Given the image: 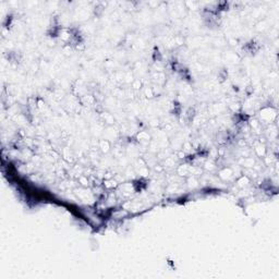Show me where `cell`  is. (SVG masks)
Wrapping results in <instances>:
<instances>
[{
	"mask_svg": "<svg viewBox=\"0 0 279 279\" xmlns=\"http://www.w3.org/2000/svg\"><path fill=\"white\" fill-rule=\"evenodd\" d=\"M276 110H274L270 107H266L263 108V109L259 111V119L261 121H263L264 123H267V124H272V121L276 119Z\"/></svg>",
	"mask_w": 279,
	"mask_h": 279,
	"instance_id": "cell-1",
	"label": "cell"
},
{
	"mask_svg": "<svg viewBox=\"0 0 279 279\" xmlns=\"http://www.w3.org/2000/svg\"><path fill=\"white\" fill-rule=\"evenodd\" d=\"M104 136H105L106 140H108V141H116L117 138H118L119 136V131L118 130H116L114 127H111V125H109V127L106 128V131L104 130Z\"/></svg>",
	"mask_w": 279,
	"mask_h": 279,
	"instance_id": "cell-2",
	"label": "cell"
},
{
	"mask_svg": "<svg viewBox=\"0 0 279 279\" xmlns=\"http://www.w3.org/2000/svg\"><path fill=\"white\" fill-rule=\"evenodd\" d=\"M136 140L141 144H150L151 143V135L146 131H140L136 134Z\"/></svg>",
	"mask_w": 279,
	"mask_h": 279,
	"instance_id": "cell-3",
	"label": "cell"
},
{
	"mask_svg": "<svg viewBox=\"0 0 279 279\" xmlns=\"http://www.w3.org/2000/svg\"><path fill=\"white\" fill-rule=\"evenodd\" d=\"M218 176L223 180H229L233 177V170L231 168H223V169L219 170Z\"/></svg>",
	"mask_w": 279,
	"mask_h": 279,
	"instance_id": "cell-4",
	"label": "cell"
},
{
	"mask_svg": "<svg viewBox=\"0 0 279 279\" xmlns=\"http://www.w3.org/2000/svg\"><path fill=\"white\" fill-rule=\"evenodd\" d=\"M239 164L245 168H253L254 167V159L251 158V157H242L240 159Z\"/></svg>",
	"mask_w": 279,
	"mask_h": 279,
	"instance_id": "cell-5",
	"label": "cell"
},
{
	"mask_svg": "<svg viewBox=\"0 0 279 279\" xmlns=\"http://www.w3.org/2000/svg\"><path fill=\"white\" fill-rule=\"evenodd\" d=\"M98 146L103 153H108L110 151V142L106 138H103L98 142Z\"/></svg>",
	"mask_w": 279,
	"mask_h": 279,
	"instance_id": "cell-6",
	"label": "cell"
},
{
	"mask_svg": "<svg viewBox=\"0 0 279 279\" xmlns=\"http://www.w3.org/2000/svg\"><path fill=\"white\" fill-rule=\"evenodd\" d=\"M255 153H256V155L259 157H264L266 154V146L265 144H262V143H259L255 145Z\"/></svg>",
	"mask_w": 279,
	"mask_h": 279,
	"instance_id": "cell-7",
	"label": "cell"
},
{
	"mask_svg": "<svg viewBox=\"0 0 279 279\" xmlns=\"http://www.w3.org/2000/svg\"><path fill=\"white\" fill-rule=\"evenodd\" d=\"M152 78L157 84H163V83L166 82V80H165L166 76L163 72H155V73L152 75Z\"/></svg>",
	"mask_w": 279,
	"mask_h": 279,
	"instance_id": "cell-8",
	"label": "cell"
},
{
	"mask_svg": "<svg viewBox=\"0 0 279 279\" xmlns=\"http://www.w3.org/2000/svg\"><path fill=\"white\" fill-rule=\"evenodd\" d=\"M118 181L115 180L114 178L111 179H107V180H105V182H104V185H105V188L106 189H114V188H117L118 187Z\"/></svg>",
	"mask_w": 279,
	"mask_h": 279,
	"instance_id": "cell-9",
	"label": "cell"
},
{
	"mask_svg": "<svg viewBox=\"0 0 279 279\" xmlns=\"http://www.w3.org/2000/svg\"><path fill=\"white\" fill-rule=\"evenodd\" d=\"M101 117H103L104 121H105L106 123H108V124H109V125H111V124H114V123H115V119H114V117H112L111 115L109 114V112H103Z\"/></svg>",
	"mask_w": 279,
	"mask_h": 279,
	"instance_id": "cell-10",
	"label": "cell"
},
{
	"mask_svg": "<svg viewBox=\"0 0 279 279\" xmlns=\"http://www.w3.org/2000/svg\"><path fill=\"white\" fill-rule=\"evenodd\" d=\"M249 183H250V179H249L248 177L244 176V174L238 179V184H239L240 187H245V185H248Z\"/></svg>",
	"mask_w": 279,
	"mask_h": 279,
	"instance_id": "cell-11",
	"label": "cell"
},
{
	"mask_svg": "<svg viewBox=\"0 0 279 279\" xmlns=\"http://www.w3.org/2000/svg\"><path fill=\"white\" fill-rule=\"evenodd\" d=\"M188 182H189V187H190V188H195V187L199 185V181L195 179L194 176L190 177V178L188 179Z\"/></svg>",
	"mask_w": 279,
	"mask_h": 279,
	"instance_id": "cell-12",
	"label": "cell"
},
{
	"mask_svg": "<svg viewBox=\"0 0 279 279\" xmlns=\"http://www.w3.org/2000/svg\"><path fill=\"white\" fill-rule=\"evenodd\" d=\"M144 93H145V96L147 97V98H153V97L155 96V93H154L153 87H146L145 91H144Z\"/></svg>",
	"mask_w": 279,
	"mask_h": 279,
	"instance_id": "cell-13",
	"label": "cell"
},
{
	"mask_svg": "<svg viewBox=\"0 0 279 279\" xmlns=\"http://www.w3.org/2000/svg\"><path fill=\"white\" fill-rule=\"evenodd\" d=\"M204 168H205L206 170H209V171H212V170H214L215 168V164L213 163V160H209V161H206L205 164H204Z\"/></svg>",
	"mask_w": 279,
	"mask_h": 279,
	"instance_id": "cell-14",
	"label": "cell"
},
{
	"mask_svg": "<svg viewBox=\"0 0 279 279\" xmlns=\"http://www.w3.org/2000/svg\"><path fill=\"white\" fill-rule=\"evenodd\" d=\"M79 182H80L81 184L83 185V187H87V185L89 184L88 179H87L86 177H84V176H81L80 178H79Z\"/></svg>",
	"mask_w": 279,
	"mask_h": 279,
	"instance_id": "cell-15",
	"label": "cell"
},
{
	"mask_svg": "<svg viewBox=\"0 0 279 279\" xmlns=\"http://www.w3.org/2000/svg\"><path fill=\"white\" fill-rule=\"evenodd\" d=\"M142 86V82L140 80H135L132 82V88L133 89H140Z\"/></svg>",
	"mask_w": 279,
	"mask_h": 279,
	"instance_id": "cell-16",
	"label": "cell"
},
{
	"mask_svg": "<svg viewBox=\"0 0 279 279\" xmlns=\"http://www.w3.org/2000/svg\"><path fill=\"white\" fill-rule=\"evenodd\" d=\"M185 156H187V153H185L184 151H179V152L177 153V157H178L179 159H184Z\"/></svg>",
	"mask_w": 279,
	"mask_h": 279,
	"instance_id": "cell-17",
	"label": "cell"
}]
</instances>
